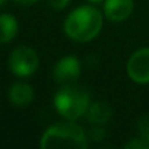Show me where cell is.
<instances>
[{
  "label": "cell",
  "mask_w": 149,
  "mask_h": 149,
  "mask_svg": "<svg viewBox=\"0 0 149 149\" xmlns=\"http://www.w3.org/2000/svg\"><path fill=\"white\" fill-rule=\"evenodd\" d=\"M9 101L12 105L15 107H28L32 100H34V88L22 81H18L15 84H12V86L9 88Z\"/></svg>",
  "instance_id": "ba28073f"
},
{
  "label": "cell",
  "mask_w": 149,
  "mask_h": 149,
  "mask_svg": "<svg viewBox=\"0 0 149 149\" xmlns=\"http://www.w3.org/2000/svg\"><path fill=\"white\" fill-rule=\"evenodd\" d=\"M18 19L10 13H0V44H8L18 35Z\"/></svg>",
  "instance_id": "30bf717a"
},
{
  "label": "cell",
  "mask_w": 149,
  "mask_h": 149,
  "mask_svg": "<svg viewBox=\"0 0 149 149\" xmlns=\"http://www.w3.org/2000/svg\"><path fill=\"white\" fill-rule=\"evenodd\" d=\"M45 2L53 10H63L70 3V0H45Z\"/></svg>",
  "instance_id": "5bb4252c"
},
{
  "label": "cell",
  "mask_w": 149,
  "mask_h": 149,
  "mask_svg": "<svg viewBox=\"0 0 149 149\" xmlns=\"http://www.w3.org/2000/svg\"><path fill=\"white\" fill-rule=\"evenodd\" d=\"M53 102L56 111L64 120L76 121L78 118L86 114L91 105V95L84 86L69 84L61 85V88L56 92Z\"/></svg>",
  "instance_id": "7a4b0ae2"
},
{
  "label": "cell",
  "mask_w": 149,
  "mask_h": 149,
  "mask_svg": "<svg viewBox=\"0 0 149 149\" xmlns=\"http://www.w3.org/2000/svg\"><path fill=\"white\" fill-rule=\"evenodd\" d=\"M6 2H8V0H0V8L5 6V5H6Z\"/></svg>",
  "instance_id": "e0dca14e"
},
{
  "label": "cell",
  "mask_w": 149,
  "mask_h": 149,
  "mask_svg": "<svg viewBox=\"0 0 149 149\" xmlns=\"http://www.w3.org/2000/svg\"><path fill=\"white\" fill-rule=\"evenodd\" d=\"M40 58L34 48L28 45L16 47L9 56V69L18 78H28L38 70Z\"/></svg>",
  "instance_id": "277c9868"
},
{
  "label": "cell",
  "mask_w": 149,
  "mask_h": 149,
  "mask_svg": "<svg viewBox=\"0 0 149 149\" xmlns=\"http://www.w3.org/2000/svg\"><path fill=\"white\" fill-rule=\"evenodd\" d=\"M85 116L89 123L95 126H104L110 121L113 116V110L105 101H95V102H91Z\"/></svg>",
  "instance_id": "9c48e42d"
},
{
  "label": "cell",
  "mask_w": 149,
  "mask_h": 149,
  "mask_svg": "<svg viewBox=\"0 0 149 149\" xmlns=\"http://www.w3.org/2000/svg\"><path fill=\"white\" fill-rule=\"evenodd\" d=\"M105 130L101 127V126H95V127H92L91 129V132H89V136H91V139L92 140H95V142H100V140H102L104 137H105Z\"/></svg>",
  "instance_id": "4fadbf2b"
},
{
  "label": "cell",
  "mask_w": 149,
  "mask_h": 149,
  "mask_svg": "<svg viewBox=\"0 0 149 149\" xmlns=\"http://www.w3.org/2000/svg\"><path fill=\"white\" fill-rule=\"evenodd\" d=\"M82 73L81 60L76 56H64L53 67V79L60 85L76 84Z\"/></svg>",
  "instance_id": "5b68a950"
},
{
  "label": "cell",
  "mask_w": 149,
  "mask_h": 149,
  "mask_svg": "<svg viewBox=\"0 0 149 149\" xmlns=\"http://www.w3.org/2000/svg\"><path fill=\"white\" fill-rule=\"evenodd\" d=\"M129 78L140 85L149 84V47L134 51L127 60Z\"/></svg>",
  "instance_id": "8992f818"
},
{
  "label": "cell",
  "mask_w": 149,
  "mask_h": 149,
  "mask_svg": "<svg viewBox=\"0 0 149 149\" xmlns=\"http://www.w3.org/2000/svg\"><path fill=\"white\" fill-rule=\"evenodd\" d=\"M40 146L50 148H88V136L85 130L73 120H66L50 126L41 136Z\"/></svg>",
  "instance_id": "3957f363"
},
{
  "label": "cell",
  "mask_w": 149,
  "mask_h": 149,
  "mask_svg": "<svg viewBox=\"0 0 149 149\" xmlns=\"http://www.w3.org/2000/svg\"><path fill=\"white\" fill-rule=\"evenodd\" d=\"M137 130H139V134L149 142V113L148 114H143L139 118V121H137Z\"/></svg>",
  "instance_id": "8fae6325"
},
{
  "label": "cell",
  "mask_w": 149,
  "mask_h": 149,
  "mask_svg": "<svg viewBox=\"0 0 149 149\" xmlns=\"http://www.w3.org/2000/svg\"><path fill=\"white\" fill-rule=\"evenodd\" d=\"M89 3H94V5H98V3H104V0H88Z\"/></svg>",
  "instance_id": "2e32d148"
},
{
  "label": "cell",
  "mask_w": 149,
  "mask_h": 149,
  "mask_svg": "<svg viewBox=\"0 0 149 149\" xmlns=\"http://www.w3.org/2000/svg\"><path fill=\"white\" fill-rule=\"evenodd\" d=\"M124 146L129 149H149V142L140 136V137H134L133 140L127 142Z\"/></svg>",
  "instance_id": "7c38bea8"
},
{
  "label": "cell",
  "mask_w": 149,
  "mask_h": 149,
  "mask_svg": "<svg viewBox=\"0 0 149 149\" xmlns=\"http://www.w3.org/2000/svg\"><path fill=\"white\" fill-rule=\"evenodd\" d=\"M102 13L89 5L73 9L63 25L64 34L78 42H88L94 40L102 29Z\"/></svg>",
  "instance_id": "6da1fadb"
},
{
  "label": "cell",
  "mask_w": 149,
  "mask_h": 149,
  "mask_svg": "<svg viewBox=\"0 0 149 149\" xmlns=\"http://www.w3.org/2000/svg\"><path fill=\"white\" fill-rule=\"evenodd\" d=\"M13 2H16L18 5H22V6H29V5L37 3L38 0H13Z\"/></svg>",
  "instance_id": "9a60e30c"
},
{
  "label": "cell",
  "mask_w": 149,
  "mask_h": 149,
  "mask_svg": "<svg viewBox=\"0 0 149 149\" xmlns=\"http://www.w3.org/2000/svg\"><path fill=\"white\" fill-rule=\"evenodd\" d=\"M133 0H104V15L113 22H123L133 12Z\"/></svg>",
  "instance_id": "52a82bcc"
}]
</instances>
